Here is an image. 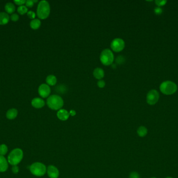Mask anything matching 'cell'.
<instances>
[{
	"mask_svg": "<svg viewBox=\"0 0 178 178\" xmlns=\"http://www.w3.org/2000/svg\"><path fill=\"white\" fill-rule=\"evenodd\" d=\"M5 10L7 13L9 14H12L15 11V5L12 3H8L5 7Z\"/></svg>",
	"mask_w": 178,
	"mask_h": 178,
	"instance_id": "obj_20",
	"label": "cell"
},
{
	"mask_svg": "<svg viewBox=\"0 0 178 178\" xmlns=\"http://www.w3.org/2000/svg\"><path fill=\"white\" fill-rule=\"evenodd\" d=\"M160 90L163 94L169 95L176 93L177 90V86L172 82L166 81L161 83L160 86Z\"/></svg>",
	"mask_w": 178,
	"mask_h": 178,
	"instance_id": "obj_5",
	"label": "cell"
},
{
	"mask_svg": "<svg viewBox=\"0 0 178 178\" xmlns=\"http://www.w3.org/2000/svg\"><path fill=\"white\" fill-rule=\"evenodd\" d=\"M9 168V163L5 157L0 155V172H4Z\"/></svg>",
	"mask_w": 178,
	"mask_h": 178,
	"instance_id": "obj_11",
	"label": "cell"
},
{
	"mask_svg": "<svg viewBox=\"0 0 178 178\" xmlns=\"http://www.w3.org/2000/svg\"><path fill=\"white\" fill-rule=\"evenodd\" d=\"M69 114L71 115L72 116H74V115H76V112L74 110H71L69 113Z\"/></svg>",
	"mask_w": 178,
	"mask_h": 178,
	"instance_id": "obj_32",
	"label": "cell"
},
{
	"mask_svg": "<svg viewBox=\"0 0 178 178\" xmlns=\"http://www.w3.org/2000/svg\"><path fill=\"white\" fill-rule=\"evenodd\" d=\"M50 11L49 2L47 1H41L38 5L36 13L39 18L44 19L49 16Z\"/></svg>",
	"mask_w": 178,
	"mask_h": 178,
	"instance_id": "obj_3",
	"label": "cell"
},
{
	"mask_svg": "<svg viewBox=\"0 0 178 178\" xmlns=\"http://www.w3.org/2000/svg\"><path fill=\"white\" fill-rule=\"evenodd\" d=\"M46 82H47V83L48 85L54 86L56 84L57 79L54 75H50L48 76H47V79H46Z\"/></svg>",
	"mask_w": 178,
	"mask_h": 178,
	"instance_id": "obj_18",
	"label": "cell"
},
{
	"mask_svg": "<svg viewBox=\"0 0 178 178\" xmlns=\"http://www.w3.org/2000/svg\"><path fill=\"white\" fill-rule=\"evenodd\" d=\"M47 103L49 108L54 110H59L64 105V101L62 98L56 95L49 96L47 99Z\"/></svg>",
	"mask_w": 178,
	"mask_h": 178,
	"instance_id": "obj_2",
	"label": "cell"
},
{
	"mask_svg": "<svg viewBox=\"0 0 178 178\" xmlns=\"http://www.w3.org/2000/svg\"><path fill=\"white\" fill-rule=\"evenodd\" d=\"M147 132H148V130L147 129V128L144 126H141L137 129V133L138 135L141 138L145 137L147 135Z\"/></svg>",
	"mask_w": 178,
	"mask_h": 178,
	"instance_id": "obj_17",
	"label": "cell"
},
{
	"mask_svg": "<svg viewBox=\"0 0 178 178\" xmlns=\"http://www.w3.org/2000/svg\"><path fill=\"white\" fill-rule=\"evenodd\" d=\"M100 60L104 65L108 66L112 64L114 60V55L112 51L110 49H104L101 53Z\"/></svg>",
	"mask_w": 178,
	"mask_h": 178,
	"instance_id": "obj_6",
	"label": "cell"
},
{
	"mask_svg": "<svg viewBox=\"0 0 178 178\" xmlns=\"http://www.w3.org/2000/svg\"><path fill=\"white\" fill-rule=\"evenodd\" d=\"M38 92L39 95L42 97L47 98L51 93V89L49 85L42 84L39 87Z\"/></svg>",
	"mask_w": 178,
	"mask_h": 178,
	"instance_id": "obj_9",
	"label": "cell"
},
{
	"mask_svg": "<svg viewBox=\"0 0 178 178\" xmlns=\"http://www.w3.org/2000/svg\"><path fill=\"white\" fill-rule=\"evenodd\" d=\"M8 152V147L7 145L3 144L0 145V155L4 156V155L7 154Z\"/></svg>",
	"mask_w": 178,
	"mask_h": 178,
	"instance_id": "obj_21",
	"label": "cell"
},
{
	"mask_svg": "<svg viewBox=\"0 0 178 178\" xmlns=\"http://www.w3.org/2000/svg\"><path fill=\"white\" fill-rule=\"evenodd\" d=\"M165 178H174L171 177H166Z\"/></svg>",
	"mask_w": 178,
	"mask_h": 178,
	"instance_id": "obj_33",
	"label": "cell"
},
{
	"mask_svg": "<svg viewBox=\"0 0 178 178\" xmlns=\"http://www.w3.org/2000/svg\"><path fill=\"white\" fill-rule=\"evenodd\" d=\"M23 151L19 148L14 149L9 154L7 161L10 165H18L23 158Z\"/></svg>",
	"mask_w": 178,
	"mask_h": 178,
	"instance_id": "obj_1",
	"label": "cell"
},
{
	"mask_svg": "<svg viewBox=\"0 0 178 178\" xmlns=\"http://www.w3.org/2000/svg\"><path fill=\"white\" fill-rule=\"evenodd\" d=\"M104 72L101 68H97L94 69L93 71L94 76L98 79H101L104 76Z\"/></svg>",
	"mask_w": 178,
	"mask_h": 178,
	"instance_id": "obj_14",
	"label": "cell"
},
{
	"mask_svg": "<svg viewBox=\"0 0 178 178\" xmlns=\"http://www.w3.org/2000/svg\"><path fill=\"white\" fill-rule=\"evenodd\" d=\"M11 19L13 21H18L19 19V16L16 14H13L11 15Z\"/></svg>",
	"mask_w": 178,
	"mask_h": 178,
	"instance_id": "obj_27",
	"label": "cell"
},
{
	"mask_svg": "<svg viewBox=\"0 0 178 178\" xmlns=\"http://www.w3.org/2000/svg\"><path fill=\"white\" fill-rule=\"evenodd\" d=\"M110 47L113 51L118 52L122 51L124 49L125 47V43L123 39L117 38L112 41Z\"/></svg>",
	"mask_w": 178,
	"mask_h": 178,
	"instance_id": "obj_7",
	"label": "cell"
},
{
	"mask_svg": "<svg viewBox=\"0 0 178 178\" xmlns=\"http://www.w3.org/2000/svg\"><path fill=\"white\" fill-rule=\"evenodd\" d=\"M27 15L28 17L30 19H34V18L36 17V14L34 12L32 11H29L28 12Z\"/></svg>",
	"mask_w": 178,
	"mask_h": 178,
	"instance_id": "obj_26",
	"label": "cell"
},
{
	"mask_svg": "<svg viewBox=\"0 0 178 178\" xmlns=\"http://www.w3.org/2000/svg\"><path fill=\"white\" fill-rule=\"evenodd\" d=\"M129 178H140L139 174L136 172H132L129 175Z\"/></svg>",
	"mask_w": 178,
	"mask_h": 178,
	"instance_id": "obj_25",
	"label": "cell"
},
{
	"mask_svg": "<svg viewBox=\"0 0 178 178\" xmlns=\"http://www.w3.org/2000/svg\"><path fill=\"white\" fill-rule=\"evenodd\" d=\"M97 84H98V86L100 87V88H103L105 86V82L103 80H101V79L100 81H98V83H97Z\"/></svg>",
	"mask_w": 178,
	"mask_h": 178,
	"instance_id": "obj_29",
	"label": "cell"
},
{
	"mask_svg": "<svg viewBox=\"0 0 178 178\" xmlns=\"http://www.w3.org/2000/svg\"><path fill=\"white\" fill-rule=\"evenodd\" d=\"M18 111L16 109H11L7 111L6 116L9 120H13L17 117Z\"/></svg>",
	"mask_w": 178,
	"mask_h": 178,
	"instance_id": "obj_15",
	"label": "cell"
},
{
	"mask_svg": "<svg viewBox=\"0 0 178 178\" xmlns=\"http://www.w3.org/2000/svg\"><path fill=\"white\" fill-rule=\"evenodd\" d=\"M156 178V177H152V178Z\"/></svg>",
	"mask_w": 178,
	"mask_h": 178,
	"instance_id": "obj_34",
	"label": "cell"
},
{
	"mask_svg": "<svg viewBox=\"0 0 178 178\" xmlns=\"http://www.w3.org/2000/svg\"><path fill=\"white\" fill-rule=\"evenodd\" d=\"M31 104L35 108H42L44 106L45 102L41 98H36L34 99H32Z\"/></svg>",
	"mask_w": 178,
	"mask_h": 178,
	"instance_id": "obj_12",
	"label": "cell"
},
{
	"mask_svg": "<svg viewBox=\"0 0 178 178\" xmlns=\"http://www.w3.org/2000/svg\"><path fill=\"white\" fill-rule=\"evenodd\" d=\"M69 113L65 109H60L57 113V116L58 119L62 121H66L69 118Z\"/></svg>",
	"mask_w": 178,
	"mask_h": 178,
	"instance_id": "obj_13",
	"label": "cell"
},
{
	"mask_svg": "<svg viewBox=\"0 0 178 178\" xmlns=\"http://www.w3.org/2000/svg\"><path fill=\"white\" fill-rule=\"evenodd\" d=\"M38 1H32V0H28L26 2V5L28 7H31L34 6V2H36Z\"/></svg>",
	"mask_w": 178,
	"mask_h": 178,
	"instance_id": "obj_23",
	"label": "cell"
},
{
	"mask_svg": "<svg viewBox=\"0 0 178 178\" xmlns=\"http://www.w3.org/2000/svg\"><path fill=\"white\" fill-rule=\"evenodd\" d=\"M18 12L20 14V15H23L26 13H28V9L27 7L24 5L20 6V7L17 9Z\"/></svg>",
	"mask_w": 178,
	"mask_h": 178,
	"instance_id": "obj_22",
	"label": "cell"
},
{
	"mask_svg": "<svg viewBox=\"0 0 178 178\" xmlns=\"http://www.w3.org/2000/svg\"><path fill=\"white\" fill-rule=\"evenodd\" d=\"M154 12L156 15H160L163 13V10L160 7H156L154 10Z\"/></svg>",
	"mask_w": 178,
	"mask_h": 178,
	"instance_id": "obj_31",
	"label": "cell"
},
{
	"mask_svg": "<svg viewBox=\"0 0 178 178\" xmlns=\"http://www.w3.org/2000/svg\"><path fill=\"white\" fill-rule=\"evenodd\" d=\"M30 171L32 174L36 177L44 176L47 171L46 166L41 163H34L30 166Z\"/></svg>",
	"mask_w": 178,
	"mask_h": 178,
	"instance_id": "obj_4",
	"label": "cell"
},
{
	"mask_svg": "<svg viewBox=\"0 0 178 178\" xmlns=\"http://www.w3.org/2000/svg\"><path fill=\"white\" fill-rule=\"evenodd\" d=\"M9 16L7 13L1 12L0 13V25H4L9 23Z\"/></svg>",
	"mask_w": 178,
	"mask_h": 178,
	"instance_id": "obj_16",
	"label": "cell"
},
{
	"mask_svg": "<svg viewBox=\"0 0 178 178\" xmlns=\"http://www.w3.org/2000/svg\"><path fill=\"white\" fill-rule=\"evenodd\" d=\"M41 21L39 19H34L30 22V27L33 29H38L40 27Z\"/></svg>",
	"mask_w": 178,
	"mask_h": 178,
	"instance_id": "obj_19",
	"label": "cell"
},
{
	"mask_svg": "<svg viewBox=\"0 0 178 178\" xmlns=\"http://www.w3.org/2000/svg\"><path fill=\"white\" fill-rule=\"evenodd\" d=\"M155 3L158 7H162L166 4L167 1H162V0H156Z\"/></svg>",
	"mask_w": 178,
	"mask_h": 178,
	"instance_id": "obj_24",
	"label": "cell"
},
{
	"mask_svg": "<svg viewBox=\"0 0 178 178\" xmlns=\"http://www.w3.org/2000/svg\"><path fill=\"white\" fill-rule=\"evenodd\" d=\"M14 2L16 4L18 5H20V6H22L24 4H25L26 1H25V0H20V1H14Z\"/></svg>",
	"mask_w": 178,
	"mask_h": 178,
	"instance_id": "obj_30",
	"label": "cell"
},
{
	"mask_svg": "<svg viewBox=\"0 0 178 178\" xmlns=\"http://www.w3.org/2000/svg\"><path fill=\"white\" fill-rule=\"evenodd\" d=\"M159 93L156 90H151L149 91L147 97H146V101L147 104L150 105H154L157 103L159 99Z\"/></svg>",
	"mask_w": 178,
	"mask_h": 178,
	"instance_id": "obj_8",
	"label": "cell"
},
{
	"mask_svg": "<svg viewBox=\"0 0 178 178\" xmlns=\"http://www.w3.org/2000/svg\"><path fill=\"white\" fill-rule=\"evenodd\" d=\"M12 171L14 174H17L19 172V167L17 166V165H13L12 169Z\"/></svg>",
	"mask_w": 178,
	"mask_h": 178,
	"instance_id": "obj_28",
	"label": "cell"
},
{
	"mask_svg": "<svg viewBox=\"0 0 178 178\" xmlns=\"http://www.w3.org/2000/svg\"><path fill=\"white\" fill-rule=\"evenodd\" d=\"M47 172L50 178H57L59 176V172L57 168L53 165H50L47 167Z\"/></svg>",
	"mask_w": 178,
	"mask_h": 178,
	"instance_id": "obj_10",
	"label": "cell"
}]
</instances>
